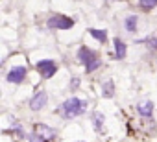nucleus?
Masks as SVG:
<instances>
[{
	"label": "nucleus",
	"mask_w": 157,
	"mask_h": 142,
	"mask_svg": "<svg viewBox=\"0 0 157 142\" xmlns=\"http://www.w3.org/2000/svg\"><path fill=\"white\" fill-rule=\"evenodd\" d=\"M139 8L142 11H151L157 8V0H139Z\"/></svg>",
	"instance_id": "nucleus-15"
},
{
	"label": "nucleus",
	"mask_w": 157,
	"mask_h": 142,
	"mask_svg": "<svg viewBox=\"0 0 157 142\" xmlns=\"http://www.w3.org/2000/svg\"><path fill=\"white\" fill-rule=\"evenodd\" d=\"M46 103H48V94H46V91H37L32 98H30V102H28V105H30V109L32 111H43L44 107H46Z\"/></svg>",
	"instance_id": "nucleus-6"
},
{
	"label": "nucleus",
	"mask_w": 157,
	"mask_h": 142,
	"mask_svg": "<svg viewBox=\"0 0 157 142\" xmlns=\"http://www.w3.org/2000/svg\"><path fill=\"white\" fill-rule=\"evenodd\" d=\"M35 70L39 72V76L43 80H50L57 74V63L52 59H41L35 63Z\"/></svg>",
	"instance_id": "nucleus-3"
},
{
	"label": "nucleus",
	"mask_w": 157,
	"mask_h": 142,
	"mask_svg": "<svg viewBox=\"0 0 157 142\" xmlns=\"http://www.w3.org/2000/svg\"><path fill=\"white\" fill-rule=\"evenodd\" d=\"M89 35L98 41V43H107V30H96V28H91L89 30Z\"/></svg>",
	"instance_id": "nucleus-13"
},
{
	"label": "nucleus",
	"mask_w": 157,
	"mask_h": 142,
	"mask_svg": "<svg viewBox=\"0 0 157 142\" xmlns=\"http://www.w3.org/2000/svg\"><path fill=\"white\" fill-rule=\"evenodd\" d=\"M78 89H80V76H74V78H70V85H68V91L74 94Z\"/></svg>",
	"instance_id": "nucleus-18"
},
{
	"label": "nucleus",
	"mask_w": 157,
	"mask_h": 142,
	"mask_svg": "<svg viewBox=\"0 0 157 142\" xmlns=\"http://www.w3.org/2000/svg\"><path fill=\"white\" fill-rule=\"evenodd\" d=\"M76 57H78V61L83 65V68H85L87 74H93L94 70H98L102 66V59H100L98 52L93 50V48H89V46H85V44L78 48Z\"/></svg>",
	"instance_id": "nucleus-2"
},
{
	"label": "nucleus",
	"mask_w": 157,
	"mask_h": 142,
	"mask_svg": "<svg viewBox=\"0 0 157 142\" xmlns=\"http://www.w3.org/2000/svg\"><path fill=\"white\" fill-rule=\"evenodd\" d=\"M28 140H30V142H48V140H46V138H44L41 133H37L35 129H32V131H30V135H28Z\"/></svg>",
	"instance_id": "nucleus-17"
},
{
	"label": "nucleus",
	"mask_w": 157,
	"mask_h": 142,
	"mask_svg": "<svg viewBox=\"0 0 157 142\" xmlns=\"http://www.w3.org/2000/svg\"><path fill=\"white\" fill-rule=\"evenodd\" d=\"M33 129H35L37 133H41L48 142H52V140H56V138H57V131H56L54 127L46 125V124H35V125H33Z\"/></svg>",
	"instance_id": "nucleus-8"
},
{
	"label": "nucleus",
	"mask_w": 157,
	"mask_h": 142,
	"mask_svg": "<svg viewBox=\"0 0 157 142\" xmlns=\"http://www.w3.org/2000/svg\"><path fill=\"white\" fill-rule=\"evenodd\" d=\"M137 44H146L150 50H157V39L155 37H146V39H139Z\"/></svg>",
	"instance_id": "nucleus-16"
},
{
	"label": "nucleus",
	"mask_w": 157,
	"mask_h": 142,
	"mask_svg": "<svg viewBox=\"0 0 157 142\" xmlns=\"http://www.w3.org/2000/svg\"><path fill=\"white\" fill-rule=\"evenodd\" d=\"M113 48H115V57H117L118 61L126 59V54H128V46H126V43H124L120 37H115V39H113Z\"/></svg>",
	"instance_id": "nucleus-9"
},
{
	"label": "nucleus",
	"mask_w": 157,
	"mask_h": 142,
	"mask_svg": "<svg viewBox=\"0 0 157 142\" xmlns=\"http://www.w3.org/2000/svg\"><path fill=\"white\" fill-rule=\"evenodd\" d=\"M87 105H89L87 100H82V98H78V96H70V98H67V100L56 109V113H57L59 116H63L65 120H72V118L82 116V114L87 111Z\"/></svg>",
	"instance_id": "nucleus-1"
},
{
	"label": "nucleus",
	"mask_w": 157,
	"mask_h": 142,
	"mask_svg": "<svg viewBox=\"0 0 157 142\" xmlns=\"http://www.w3.org/2000/svg\"><path fill=\"white\" fill-rule=\"evenodd\" d=\"M46 26L50 30H70V28H74V19H70L67 15H52V17H48Z\"/></svg>",
	"instance_id": "nucleus-4"
},
{
	"label": "nucleus",
	"mask_w": 157,
	"mask_h": 142,
	"mask_svg": "<svg viewBox=\"0 0 157 142\" xmlns=\"http://www.w3.org/2000/svg\"><path fill=\"white\" fill-rule=\"evenodd\" d=\"M78 142H83V140H78Z\"/></svg>",
	"instance_id": "nucleus-19"
},
{
	"label": "nucleus",
	"mask_w": 157,
	"mask_h": 142,
	"mask_svg": "<svg viewBox=\"0 0 157 142\" xmlns=\"http://www.w3.org/2000/svg\"><path fill=\"white\" fill-rule=\"evenodd\" d=\"M4 133L11 135L13 138H24V136H26V133H24V129H22V125H21V124H15V125L8 127V129H6Z\"/></svg>",
	"instance_id": "nucleus-14"
},
{
	"label": "nucleus",
	"mask_w": 157,
	"mask_h": 142,
	"mask_svg": "<svg viewBox=\"0 0 157 142\" xmlns=\"http://www.w3.org/2000/svg\"><path fill=\"white\" fill-rule=\"evenodd\" d=\"M102 96L105 100H111L115 96V81L113 80H107V81L102 83Z\"/></svg>",
	"instance_id": "nucleus-11"
},
{
	"label": "nucleus",
	"mask_w": 157,
	"mask_h": 142,
	"mask_svg": "<svg viewBox=\"0 0 157 142\" xmlns=\"http://www.w3.org/2000/svg\"><path fill=\"white\" fill-rule=\"evenodd\" d=\"M91 120H93V124H94V129H96V133H102V131H104V120H105L104 113H100V111H94V113L91 114Z\"/></svg>",
	"instance_id": "nucleus-12"
},
{
	"label": "nucleus",
	"mask_w": 157,
	"mask_h": 142,
	"mask_svg": "<svg viewBox=\"0 0 157 142\" xmlns=\"http://www.w3.org/2000/svg\"><path fill=\"white\" fill-rule=\"evenodd\" d=\"M153 102L151 100H140L139 103H137V113L142 116V118H151V114H153Z\"/></svg>",
	"instance_id": "nucleus-7"
},
{
	"label": "nucleus",
	"mask_w": 157,
	"mask_h": 142,
	"mask_svg": "<svg viewBox=\"0 0 157 142\" xmlns=\"http://www.w3.org/2000/svg\"><path fill=\"white\" fill-rule=\"evenodd\" d=\"M26 76H28V68L26 66H13L6 74V81L13 83V85H19V83H22L26 80Z\"/></svg>",
	"instance_id": "nucleus-5"
},
{
	"label": "nucleus",
	"mask_w": 157,
	"mask_h": 142,
	"mask_svg": "<svg viewBox=\"0 0 157 142\" xmlns=\"http://www.w3.org/2000/svg\"><path fill=\"white\" fill-rule=\"evenodd\" d=\"M124 28L128 33H135L139 30V17L137 15H128L126 21H124Z\"/></svg>",
	"instance_id": "nucleus-10"
}]
</instances>
